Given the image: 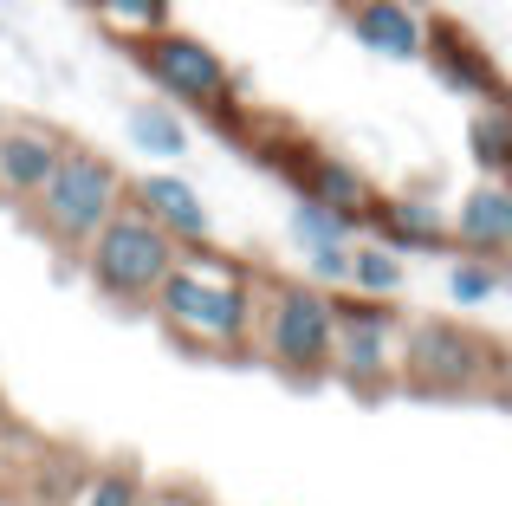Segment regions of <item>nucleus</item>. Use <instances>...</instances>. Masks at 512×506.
<instances>
[{"label": "nucleus", "instance_id": "nucleus-1", "mask_svg": "<svg viewBox=\"0 0 512 506\" xmlns=\"http://www.w3.org/2000/svg\"><path fill=\"white\" fill-rule=\"evenodd\" d=\"M253 299H260V273L227 247H182L163 273L150 312L182 351L201 357H247L253 351Z\"/></svg>", "mask_w": 512, "mask_h": 506}, {"label": "nucleus", "instance_id": "nucleus-2", "mask_svg": "<svg viewBox=\"0 0 512 506\" xmlns=\"http://www.w3.org/2000/svg\"><path fill=\"white\" fill-rule=\"evenodd\" d=\"M331 318H338V292L312 286V279H279L260 273V299H253V351L266 370L292 383H318L331 357Z\"/></svg>", "mask_w": 512, "mask_h": 506}, {"label": "nucleus", "instance_id": "nucleus-3", "mask_svg": "<svg viewBox=\"0 0 512 506\" xmlns=\"http://www.w3.org/2000/svg\"><path fill=\"white\" fill-rule=\"evenodd\" d=\"M137 72L150 78V91L169 104V111H188V117H208V124H234L240 117V72L208 46L201 33H182V26H163L156 39L130 46Z\"/></svg>", "mask_w": 512, "mask_h": 506}, {"label": "nucleus", "instance_id": "nucleus-4", "mask_svg": "<svg viewBox=\"0 0 512 506\" xmlns=\"http://www.w3.org/2000/svg\"><path fill=\"white\" fill-rule=\"evenodd\" d=\"M506 377V351L461 318H402V370L396 390L422 396H474Z\"/></svg>", "mask_w": 512, "mask_h": 506}, {"label": "nucleus", "instance_id": "nucleus-5", "mask_svg": "<svg viewBox=\"0 0 512 506\" xmlns=\"http://www.w3.org/2000/svg\"><path fill=\"white\" fill-rule=\"evenodd\" d=\"M117 208H124V169H117L111 156L72 143V150L59 156V169L46 176V189L26 202V215H33V228L46 234L52 247L78 260V253L91 247V234H98Z\"/></svg>", "mask_w": 512, "mask_h": 506}, {"label": "nucleus", "instance_id": "nucleus-6", "mask_svg": "<svg viewBox=\"0 0 512 506\" xmlns=\"http://www.w3.org/2000/svg\"><path fill=\"white\" fill-rule=\"evenodd\" d=\"M175 253L182 247L124 202L98 234H91V247L78 253V260H85V279H91L98 299L124 305V312H150V299H156V286H163V273L175 266Z\"/></svg>", "mask_w": 512, "mask_h": 506}, {"label": "nucleus", "instance_id": "nucleus-7", "mask_svg": "<svg viewBox=\"0 0 512 506\" xmlns=\"http://www.w3.org/2000/svg\"><path fill=\"white\" fill-rule=\"evenodd\" d=\"M396 370H402V312L396 305L338 292L325 377H338L344 390H357V396H383V390H396Z\"/></svg>", "mask_w": 512, "mask_h": 506}, {"label": "nucleus", "instance_id": "nucleus-8", "mask_svg": "<svg viewBox=\"0 0 512 506\" xmlns=\"http://www.w3.org/2000/svg\"><path fill=\"white\" fill-rule=\"evenodd\" d=\"M344 26H350V39H357L363 52H376V59L422 65L441 13L428 7V0H344Z\"/></svg>", "mask_w": 512, "mask_h": 506}, {"label": "nucleus", "instance_id": "nucleus-9", "mask_svg": "<svg viewBox=\"0 0 512 506\" xmlns=\"http://www.w3.org/2000/svg\"><path fill=\"white\" fill-rule=\"evenodd\" d=\"M124 202L137 208L143 221H156L175 247H208L214 241V208H208V195H201L188 176H175V169H143V176H124Z\"/></svg>", "mask_w": 512, "mask_h": 506}, {"label": "nucleus", "instance_id": "nucleus-10", "mask_svg": "<svg viewBox=\"0 0 512 506\" xmlns=\"http://www.w3.org/2000/svg\"><path fill=\"white\" fill-rule=\"evenodd\" d=\"M65 150H72V137H65L59 124H33V117L7 124V117H0V195H7L13 208H26L46 189V176L59 169Z\"/></svg>", "mask_w": 512, "mask_h": 506}, {"label": "nucleus", "instance_id": "nucleus-11", "mask_svg": "<svg viewBox=\"0 0 512 506\" xmlns=\"http://www.w3.org/2000/svg\"><path fill=\"white\" fill-rule=\"evenodd\" d=\"M428 72H435V85L448 91V98H467V104H506V78H500V65L480 52V39L474 33H461V26H448L441 20L435 26V39H428Z\"/></svg>", "mask_w": 512, "mask_h": 506}, {"label": "nucleus", "instance_id": "nucleus-12", "mask_svg": "<svg viewBox=\"0 0 512 506\" xmlns=\"http://www.w3.org/2000/svg\"><path fill=\"white\" fill-rule=\"evenodd\" d=\"M363 234H376L383 247H396L402 260H415V253H448V208H441L428 189H396V195L376 202V215H370Z\"/></svg>", "mask_w": 512, "mask_h": 506}, {"label": "nucleus", "instance_id": "nucleus-13", "mask_svg": "<svg viewBox=\"0 0 512 506\" xmlns=\"http://www.w3.org/2000/svg\"><path fill=\"white\" fill-rule=\"evenodd\" d=\"M448 253H480V260H506L512 253V189L480 176L461 195V208H448Z\"/></svg>", "mask_w": 512, "mask_h": 506}, {"label": "nucleus", "instance_id": "nucleus-14", "mask_svg": "<svg viewBox=\"0 0 512 506\" xmlns=\"http://www.w3.org/2000/svg\"><path fill=\"white\" fill-rule=\"evenodd\" d=\"M292 189H299L305 202L331 208L338 221H350V228H370L376 202H383V189H376L357 163H344V156H305L299 176H292Z\"/></svg>", "mask_w": 512, "mask_h": 506}, {"label": "nucleus", "instance_id": "nucleus-15", "mask_svg": "<svg viewBox=\"0 0 512 506\" xmlns=\"http://www.w3.org/2000/svg\"><path fill=\"white\" fill-rule=\"evenodd\" d=\"M344 292L350 299H376V305H396L409 292V260L396 247H383L376 234H357L344 247Z\"/></svg>", "mask_w": 512, "mask_h": 506}, {"label": "nucleus", "instance_id": "nucleus-16", "mask_svg": "<svg viewBox=\"0 0 512 506\" xmlns=\"http://www.w3.org/2000/svg\"><path fill=\"white\" fill-rule=\"evenodd\" d=\"M124 137L150 169H175L188 156V124H182V111H169V104H137V111L124 117Z\"/></svg>", "mask_w": 512, "mask_h": 506}, {"label": "nucleus", "instance_id": "nucleus-17", "mask_svg": "<svg viewBox=\"0 0 512 506\" xmlns=\"http://www.w3.org/2000/svg\"><path fill=\"white\" fill-rule=\"evenodd\" d=\"M78 7H85L117 46H143V39H156L163 26H175V0H78Z\"/></svg>", "mask_w": 512, "mask_h": 506}, {"label": "nucleus", "instance_id": "nucleus-18", "mask_svg": "<svg viewBox=\"0 0 512 506\" xmlns=\"http://www.w3.org/2000/svg\"><path fill=\"white\" fill-rule=\"evenodd\" d=\"M454 312H487L493 299H506V260H480V253H454L448 273H441Z\"/></svg>", "mask_w": 512, "mask_h": 506}, {"label": "nucleus", "instance_id": "nucleus-19", "mask_svg": "<svg viewBox=\"0 0 512 506\" xmlns=\"http://www.w3.org/2000/svg\"><path fill=\"white\" fill-rule=\"evenodd\" d=\"M467 156L487 182H500L512 169V104H474L467 117Z\"/></svg>", "mask_w": 512, "mask_h": 506}, {"label": "nucleus", "instance_id": "nucleus-20", "mask_svg": "<svg viewBox=\"0 0 512 506\" xmlns=\"http://www.w3.org/2000/svg\"><path fill=\"white\" fill-rule=\"evenodd\" d=\"M137 494H143V474L111 461V468H78L52 506H137Z\"/></svg>", "mask_w": 512, "mask_h": 506}, {"label": "nucleus", "instance_id": "nucleus-21", "mask_svg": "<svg viewBox=\"0 0 512 506\" xmlns=\"http://www.w3.org/2000/svg\"><path fill=\"white\" fill-rule=\"evenodd\" d=\"M286 228H292V247H299V253H312V247H350L363 234V228H350V221H338L331 208L305 202V195L292 202V221H286Z\"/></svg>", "mask_w": 512, "mask_h": 506}, {"label": "nucleus", "instance_id": "nucleus-22", "mask_svg": "<svg viewBox=\"0 0 512 506\" xmlns=\"http://www.w3.org/2000/svg\"><path fill=\"white\" fill-rule=\"evenodd\" d=\"M137 506H208V500H201L195 487H143Z\"/></svg>", "mask_w": 512, "mask_h": 506}, {"label": "nucleus", "instance_id": "nucleus-23", "mask_svg": "<svg viewBox=\"0 0 512 506\" xmlns=\"http://www.w3.org/2000/svg\"><path fill=\"white\" fill-rule=\"evenodd\" d=\"M0 474H7V461H0Z\"/></svg>", "mask_w": 512, "mask_h": 506}]
</instances>
